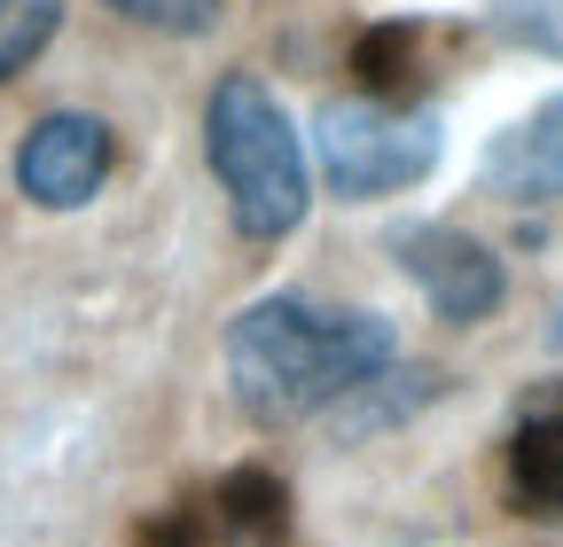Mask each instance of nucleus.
Wrapping results in <instances>:
<instances>
[{
  "label": "nucleus",
  "instance_id": "obj_4",
  "mask_svg": "<svg viewBox=\"0 0 563 547\" xmlns=\"http://www.w3.org/2000/svg\"><path fill=\"white\" fill-rule=\"evenodd\" d=\"M391 258H399V274L422 290V305H431L439 321H454V328H470V321H485L493 305L509 298V274H501V258H493L470 227H446V220H415V227H399L391 235Z\"/></svg>",
  "mask_w": 563,
  "mask_h": 547
},
{
  "label": "nucleus",
  "instance_id": "obj_5",
  "mask_svg": "<svg viewBox=\"0 0 563 547\" xmlns=\"http://www.w3.org/2000/svg\"><path fill=\"white\" fill-rule=\"evenodd\" d=\"M118 165V142H110V125L87 118V110H47L32 133H24V149H16V188L40 203V212H79V203L102 196Z\"/></svg>",
  "mask_w": 563,
  "mask_h": 547
},
{
  "label": "nucleus",
  "instance_id": "obj_7",
  "mask_svg": "<svg viewBox=\"0 0 563 547\" xmlns=\"http://www.w3.org/2000/svg\"><path fill=\"white\" fill-rule=\"evenodd\" d=\"M501 477H509L517 516H563V383H532L517 399Z\"/></svg>",
  "mask_w": 563,
  "mask_h": 547
},
{
  "label": "nucleus",
  "instance_id": "obj_11",
  "mask_svg": "<svg viewBox=\"0 0 563 547\" xmlns=\"http://www.w3.org/2000/svg\"><path fill=\"white\" fill-rule=\"evenodd\" d=\"M485 32L501 47L563 63V0H485Z\"/></svg>",
  "mask_w": 563,
  "mask_h": 547
},
{
  "label": "nucleus",
  "instance_id": "obj_8",
  "mask_svg": "<svg viewBox=\"0 0 563 547\" xmlns=\"http://www.w3.org/2000/svg\"><path fill=\"white\" fill-rule=\"evenodd\" d=\"M431 47H439V24H422V16H384V24H368L361 47H352V71H361L368 102L431 110V102H422V94H431V79H439Z\"/></svg>",
  "mask_w": 563,
  "mask_h": 547
},
{
  "label": "nucleus",
  "instance_id": "obj_2",
  "mask_svg": "<svg viewBox=\"0 0 563 547\" xmlns=\"http://www.w3.org/2000/svg\"><path fill=\"white\" fill-rule=\"evenodd\" d=\"M203 157H211V180H220L228 212L251 243H282L306 203H313V172H306V149H298V125L282 118V102L251 79V71H228L203 102Z\"/></svg>",
  "mask_w": 563,
  "mask_h": 547
},
{
  "label": "nucleus",
  "instance_id": "obj_13",
  "mask_svg": "<svg viewBox=\"0 0 563 547\" xmlns=\"http://www.w3.org/2000/svg\"><path fill=\"white\" fill-rule=\"evenodd\" d=\"M141 547H228L220 516H211V493H188L165 516H150V524H141Z\"/></svg>",
  "mask_w": 563,
  "mask_h": 547
},
{
  "label": "nucleus",
  "instance_id": "obj_12",
  "mask_svg": "<svg viewBox=\"0 0 563 547\" xmlns=\"http://www.w3.org/2000/svg\"><path fill=\"white\" fill-rule=\"evenodd\" d=\"M55 24H63V0H0V87L55 40Z\"/></svg>",
  "mask_w": 563,
  "mask_h": 547
},
{
  "label": "nucleus",
  "instance_id": "obj_15",
  "mask_svg": "<svg viewBox=\"0 0 563 547\" xmlns=\"http://www.w3.org/2000/svg\"><path fill=\"white\" fill-rule=\"evenodd\" d=\"M548 345H555V360H563V298H555V321H548Z\"/></svg>",
  "mask_w": 563,
  "mask_h": 547
},
{
  "label": "nucleus",
  "instance_id": "obj_14",
  "mask_svg": "<svg viewBox=\"0 0 563 547\" xmlns=\"http://www.w3.org/2000/svg\"><path fill=\"white\" fill-rule=\"evenodd\" d=\"M102 9H118L125 24H150V32L188 40V32H211V24H220L228 0H102Z\"/></svg>",
  "mask_w": 563,
  "mask_h": 547
},
{
  "label": "nucleus",
  "instance_id": "obj_6",
  "mask_svg": "<svg viewBox=\"0 0 563 547\" xmlns=\"http://www.w3.org/2000/svg\"><path fill=\"white\" fill-rule=\"evenodd\" d=\"M477 188L493 203H517V212H540V203L563 196V94H548L509 133H493V149L477 165Z\"/></svg>",
  "mask_w": 563,
  "mask_h": 547
},
{
  "label": "nucleus",
  "instance_id": "obj_9",
  "mask_svg": "<svg viewBox=\"0 0 563 547\" xmlns=\"http://www.w3.org/2000/svg\"><path fill=\"white\" fill-rule=\"evenodd\" d=\"M211 516H220L228 547H290V485H282L274 469L243 461L228 477H211Z\"/></svg>",
  "mask_w": 563,
  "mask_h": 547
},
{
  "label": "nucleus",
  "instance_id": "obj_1",
  "mask_svg": "<svg viewBox=\"0 0 563 547\" xmlns=\"http://www.w3.org/2000/svg\"><path fill=\"white\" fill-rule=\"evenodd\" d=\"M399 360V336L368 305H329L274 290L228 321V383L251 423H306L352 399L368 376Z\"/></svg>",
  "mask_w": 563,
  "mask_h": 547
},
{
  "label": "nucleus",
  "instance_id": "obj_3",
  "mask_svg": "<svg viewBox=\"0 0 563 547\" xmlns=\"http://www.w3.org/2000/svg\"><path fill=\"white\" fill-rule=\"evenodd\" d=\"M446 149L439 110H391V102H321L313 118V157H321V188L336 203H376V196H407L415 180H431Z\"/></svg>",
  "mask_w": 563,
  "mask_h": 547
},
{
  "label": "nucleus",
  "instance_id": "obj_10",
  "mask_svg": "<svg viewBox=\"0 0 563 547\" xmlns=\"http://www.w3.org/2000/svg\"><path fill=\"white\" fill-rule=\"evenodd\" d=\"M439 399V376L431 368H384V376H368L352 399H336L344 406V438H361V431H376V423H399V415H415V406H431Z\"/></svg>",
  "mask_w": 563,
  "mask_h": 547
}]
</instances>
